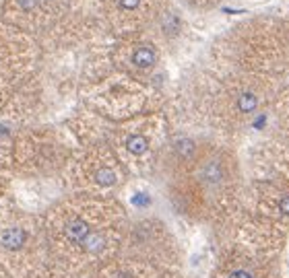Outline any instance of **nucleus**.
Masks as SVG:
<instances>
[{
    "mask_svg": "<svg viewBox=\"0 0 289 278\" xmlns=\"http://www.w3.org/2000/svg\"><path fill=\"white\" fill-rule=\"evenodd\" d=\"M157 64V50L153 45H136L130 52V66L136 70H151Z\"/></svg>",
    "mask_w": 289,
    "mask_h": 278,
    "instance_id": "obj_7",
    "label": "nucleus"
},
{
    "mask_svg": "<svg viewBox=\"0 0 289 278\" xmlns=\"http://www.w3.org/2000/svg\"><path fill=\"white\" fill-rule=\"evenodd\" d=\"M93 181L99 185V188H114V185L120 181V173H118V169L114 165L103 163V165H99L95 169Z\"/></svg>",
    "mask_w": 289,
    "mask_h": 278,
    "instance_id": "obj_9",
    "label": "nucleus"
},
{
    "mask_svg": "<svg viewBox=\"0 0 289 278\" xmlns=\"http://www.w3.org/2000/svg\"><path fill=\"white\" fill-rule=\"evenodd\" d=\"M230 72L289 81V19L258 14L236 25L225 41Z\"/></svg>",
    "mask_w": 289,
    "mask_h": 278,
    "instance_id": "obj_2",
    "label": "nucleus"
},
{
    "mask_svg": "<svg viewBox=\"0 0 289 278\" xmlns=\"http://www.w3.org/2000/svg\"><path fill=\"white\" fill-rule=\"evenodd\" d=\"M242 210L265 223L289 229V181L250 179L246 183Z\"/></svg>",
    "mask_w": 289,
    "mask_h": 278,
    "instance_id": "obj_4",
    "label": "nucleus"
},
{
    "mask_svg": "<svg viewBox=\"0 0 289 278\" xmlns=\"http://www.w3.org/2000/svg\"><path fill=\"white\" fill-rule=\"evenodd\" d=\"M114 2H116L118 10H122V12H136V10L143 8L145 0H114Z\"/></svg>",
    "mask_w": 289,
    "mask_h": 278,
    "instance_id": "obj_11",
    "label": "nucleus"
},
{
    "mask_svg": "<svg viewBox=\"0 0 289 278\" xmlns=\"http://www.w3.org/2000/svg\"><path fill=\"white\" fill-rule=\"evenodd\" d=\"M93 231H95V227H91L89 221H85L83 216H72V219L66 223V227H64V235H66L68 241L83 247L85 239L93 233Z\"/></svg>",
    "mask_w": 289,
    "mask_h": 278,
    "instance_id": "obj_6",
    "label": "nucleus"
},
{
    "mask_svg": "<svg viewBox=\"0 0 289 278\" xmlns=\"http://www.w3.org/2000/svg\"><path fill=\"white\" fill-rule=\"evenodd\" d=\"M234 237L219 258L217 278H285L289 229L265 223L240 210Z\"/></svg>",
    "mask_w": 289,
    "mask_h": 278,
    "instance_id": "obj_3",
    "label": "nucleus"
},
{
    "mask_svg": "<svg viewBox=\"0 0 289 278\" xmlns=\"http://www.w3.org/2000/svg\"><path fill=\"white\" fill-rule=\"evenodd\" d=\"M265 136L273 138L289 150V81L279 89L275 101H273Z\"/></svg>",
    "mask_w": 289,
    "mask_h": 278,
    "instance_id": "obj_5",
    "label": "nucleus"
},
{
    "mask_svg": "<svg viewBox=\"0 0 289 278\" xmlns=\"http://www.w3.org/2000/svg\"><path fill=\"white\" fill-rule=\"evenodd\" d=\"M124 150L130 154V157L141 159L151 150V138L145 132H130L124 138Z\"/></svg>",
    "mask_w": 289,
    "mask_h": 278,
    "instance_id": "obj_8",
    "label": "nucleus"
},
{
    "mask_svg": "<svg viewBox=\"0 0 289 278\" xmlns=\"http://www.w3.org/2000/svg\"><path fill=\"white\" fill-rule=\"evenodd\" d=\"M37 0H19V6L21 8H33Z\"/></svg>",
    "mask_w": 289,
    "mask_h": 278,
    "instance_id": "obj_12",
    "label": "nucleus"
},
{
    "mask_svg": "<svg viewBox=\"0 0 289 278\" xmlns=\"http://www.w3.org/2000/svg\"><path fill=\"white\" fill-rule=\"evenodd\" d=\"M0 243H2L6 250H19V247L25 243V231L14 227V229H6L2 237H0Z\"/></svg>",
    "mask_w": 289,
    "mask_h": 278,
    "instance_id": "obj_10",
    "label": "nucleus"
},
{
    "mask_svg": "<svg viewBox=\"0 0 289 278\" xmlns=\"http://www.w3.org/2000/svg\"><path fill=\"white\" fill-rule=\"evenodd\" d=\"M190 163V179L178 192L180 208L203 216L234 219L242 210L246 192L238 157L227 148L209 146L196 150Z\"/></svg>",
    "mask_w": 289,
    "mask_h": 278,
    "instance_id": "obj_1",
    "label": "nucleus"
}]
</instances>
